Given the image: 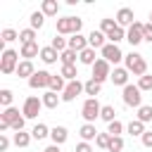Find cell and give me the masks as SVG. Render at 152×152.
<instances>
[{
  "instance_id": "18",
  "label": "cell",
  "mask_w": 152,
  "mask_h": 152,
  "mask_svg": "<svg viewBox=\"0 0 152 152\" xmlns=\"http://www.w3.org/2000/svg\"><path fill=\"white\" fill-rule=\"evenodd\" d=\"M19 55L24 57V59H33V57H40V48H38V43H26V45H21V50H19Z\"/></svg>"
},
{
  "instance_id": "32",
  "label": "cell",
  "mask_w": 152,
  "mask_h": 152,
  "mask_svg": "<svg viewBox=\"0 0 152 152\" xmlns=\"http://www.w3.org/2000/svg\"><path fill=\"white\" fill-rule=\"evenodd\" d=\"M28 21H31V28L38 31V28H43V24H45V14H43V12H31Z\"/></svg>"
},
{
  "instance_id": "20",
  "label": "cell",
  "mask_w": 152,
  "mask_h": 152,
  "mask_svg": "<svg viewBox=\"0 0 152 152\" xmlns=\"http://www.w3.org/2000/svg\"><path fill=\"white\" fill-rule=\"evenodd\" d=\"M40 100H43V107L55 109V107L62 102V95H57V93H52V90H45V93L40 95Z\"/></svg>"
},
{
  "instance_id": "44",
  "label": "cell",
  "mask_w": 152,
  "mask_h": 152,
  "mask_svg": "<svg viewBox=\"0 0 152 152\" xmlns=\"http://www.w3.org/2000/svg\"><path fill=\"white\" fill-rule=\"evenodd\" d=\"M138 88L145 93V90H152V76L150 74H145V76H140L138 78Z\"/></svg>"
},
{
  "instance_id": "22",
  "label": "cell",
  "mask_w": 152,
  "mask_h": 152,
  "mask_svg": "<svg viewBox=\"0 0 152 152\" xmlns=\"http://www.w3.org/2000/svg\"><path fill=\"white\" fill-rule=\"evenodd\" d=\"M40 12H43L45 17H57L59 2H57V0H43V2H40Z\"/></svg>"
},
{
  "instance_id": "38",
  "label": "cell",
  "mask_w": 152,
  "mask_h": 152,
  "mask_svg": "<svg viewBox=\"0 0 152 152\" xmlns=\"http://www.w3.org/2000/svg\"><path fill=\"white\" fill-rule=\"evenodd\" d=\"M119 24H116V19H100V31L107 36V33H112L114 28H116Z\"/></svg>"
},
{
  "instance_id": "10",
  "label": "cell",
  "mask_w": 152,
  "mask_h": 152,
  "mask_svg": "<svg viewBox=\"0 0 152 152\" xmlns=\"http://www.w3.org/2000/svg\"><path fill=\"white\" fill-rule=\"evenodd\" d=\"M81 93H86L81 81H71V83H66V88H64V93H62V102H74Z\"/></svg>"
},
{
  "instance_id": "1",
  "label": "cell",
  "mask_w": 152,
  "mask_h": 152,
  "mask_svg": "<svg viewBox=\"0 0 152 152\" xmlns=\"http://www.w3.org/2000/svg\"><path fill=\"white\" fill-rule=\"evenodd\" d=\"M83 28V19L78 17H62L57 19V36H76Z\"/></svg>"
},
{
  "instance_id": "45",
  "label": "cell",
  "mask_w": 152,
  "mask_h": 152,
  "mask_svg": "<svg viewBox=\"0 0 152 152\" xmlns=\"http://www.w3.org/2000/svg\"><path fill=\"white\" fill-rule=\"evenodd\" d=\"M142 38H145V43L152 45V24H145V28H142Z\"/></svg>"
},
{
  "instance_id": "12",
  "label": "cell",
  "mask_w": 152,
  "mask_h": 152,
  "mask_svg": "<svg viewBox=\"0 0 152 152\" xmlns=\"http://www.w3.org/2000/svg\"><path fill=\"white\" fill-rule=\"evenodd\" d=\"M116 24H119L121 28H124V26L131 28V26L135 24V14H133V10H131V7H121V10L116 12Z\"/></svg>"
},
{
  "instance_id": "43",
  "label": "cell",
  "mask_w": 152,
  "mask_h": 152,
  "mask_svg": "<svg viewBox=\"0 0 152 152\" xmlns=\"http://www.w3.org/2000/svg\"><path fill=\"white\" fill-rule=\"evenodd\" d=\"M109 140H112V135H109V133H97L95 145H97V147H102V150H107V147H109Z\"/></svg>"
},
{
  "instance_id": "24",
  "label": "cell",
  "mask_w": 152,
  "mask_h": 152,
  "mask_svg": "<svg viewBox=\"0 0 152 152\" xmlns=\"http://www.w3.org/2000/svg\"><path fill=\"white\" fill-rule=\"evenodd\" d=\"M83 90H86V95H88V97H97V95H100V90H102V83H97L95 78H88V81L83 83Z\"/></svg>"
},
{
  "instance_id": "25",
  "label": "cell",
  "mask_w": 152,
  "mask_h": 152,
  "mask_svg": "<svg viewBox=\"0 0 152 152\" xmlns=\"http://www.w3.org/2000/svg\"><path fill=\"white\" fill-rule=\"evenodd\" d=\"M31 140H33V135H31V133H26V131L14 133V138H12V142H14L17 147H28V145H31Z\"/></svg>"
},
{
  "instance_id": "21",
  "label": "cell",
  "mask_w": 152,
  "mask_h": 152,
  "mask_svg": "<svg viewBox=\"0 0 152 152\" xmlns=\"http://www.w3.org/2000/svg\"><path fill=\"white\" fill-rule=\"evenodd\" d=\"M78 133H81V140H83V142H90V140L97 138V128H95V124H83V126L78 128Z\"/></svg>"
},
{
  "instance_id": "7",
  "label": "cell",
  "mask_w": 152,
  "mask_h": 152,
  "mask_svg": "<svg viewBox=\"0 0 152 152\" xmlns=\"http://www.w3.org/2000/svg\"><path fill=\"white\" fill-rule=\"evenodd\" d=\"M109 76H112V64H109L107 59L100 57V59L93 64V76H90V78H95L97 83H104Z\"/></svg>"
},
{
  "instance_id": "46",
  "label": "cell",
  "mask_w": 152,
  "mask_h": 152,
  "mask_svg": "<svg viewBox=\"0 0 152 152\" xmlns=\"http://www.w3.org/2000/svg\"><path fill=\"white\" fill-rule=\"evenodd\" d=\"M140 140H142V145H145V147H150V150H152V131H145Z\"/></svg>"
},
{
  "instance_id": "48",
  "label": "cell",
  "mask_w": 152,
  "mask_h": 152,
  "mask_svg": "<svg viewBox=\"0 0 152 152\" xmlns=\"http://www.w3.org/2000/svg\"><path fill=\"white\" fill-rule=\"evenodd\" d=\"M76 152H93V147H90V142H83V140H81V142L76 145Z\"/></svg>"
},
{
  "instance_id": "4",
  "label": "cell",
  "mask_w": 152,
  "mask_h": 152,
  "mask_svg": "<svg viewBox=\"0 0 152 152\" xmlns=\"http://www.w3.org/2000/svg\"><path fill=\"white\" fill-rule=\"evenodd\" d=\"M102 104L97 102V97H86L83 107H81V116L86 119V124H95V119H100Z\"/></svg>"
},
{
  "instance_id": "15",
  "label": "cell",
  "mask_w": 152,
  "mask_h": 152,
  "mask_svg": "<svg viewBox=\"0 0 152 152\" xmlns=\"http://www.w3.org/2000/svg\"><path fill=\"white\" fill-rule=\"evenodd\" d=\"M88 45H90L93 50H102V48L107 45V36H104L100 28H97V31L93 28V31L88 33Z\"/></svg>"
},
{
  "instance_id": "14",
  "label": "cell",
  "mask_w": 152,
  "mask_h": 152,
  "mask_svg": "<svg viewBox=\"0 0 152 152\" xmlns=\"http://www.w3.org/2000/svg\"><path fill=\"white\" fill-rule=\"evenodd\" d=\"M24 119V114H19V109L17 107H7V109H2V114H0V121L2 124H7L10 128L17 124V121H21Z\"/></svg>"
},
{
  "instance_id": "49",
  "label": "cell",
  "mask_w": 152,
  "mask_h": 152,
  "mask_svg": "<svg viewBox=\"0 0 152 152\" xmlns=\"http://www.w3.org/2000/svg\"><path fill=\"white\" fill-rule=\"evenodd\" d=\"M43 152H59V145H50V147H45Z\"/></svg>"
},
{
  "instance_id": "42",
  "label": "cell",
  "mask_w": 152,
  "mask_h": 152,
  "mask_svg": "<svg viewBox=\"0 0 152 152\" xmlns=\"http://www.w3.org/2000/svg\"><path fill=\"white\" fill-rule=\"evenodd\" d=\"M121 150H124V138H121V135L112 138V140H109V147H107V152H121Z\"/></svg>"
},
{
  "instance_id": "9",
  "label": "cell",
  "mask_w": 152,
  "mask_h": 152,
  "mask_svg": "<svg viewBox=\"0 0 152 152\" xmlns=\"http://www.w3.org/2000/svg\"><path fill=\"white\" fill-rule=\"evenodd\" d=\"M50 78H52V74L50 71H45V69H38L31 78H28V88H33V90H43V88H50Z\"/></svg>"
},
{
  "instance_id": "17",
  "label": "cell",
  "mask_w": 152,
  "mask_h": 152,
  "mask_svg": "<svg viewBox=\"0 0 152 152\" xmlns=\"http://www.w3.org/2000/svg\"><path fill=\"white\" fill-rule=\"evenodd\" d=\"M50 138H52V145H64L69 138V131L64 126H55V128H50Z\"/></svg>"
},
{
  "instance_id": "2",
  "label": "cell",
  "mask_w": 152,
  "mask_h": 152,
  "mask_svg": "<svg viewBox=\"0 0 152 152\" xmlns=\"http://www.w3.org/2000/svg\"><path fill=\"white\" fill-rule=\"evenodd\" d=\"M124 62H126V69H128L133 76H138V78H140V76H145V74H147V62H145V57H142V55H138V52H133V50H131V52L124 57Z\"/></svg>"
},
{
  "instance_id": "34",
  "label": "cell",
  "mask_w": 152,
  "mask_h": 152,
  "mask_svg": "<svg viewBox=\"0 0 152 152\" xmlns=\"http://www.w3.org/2000/svg\"><path fill=\"white\" fill-rule=\"evenodd\" d=\"M107 40H109V43H114V45H119L121 40H126V31H124L121 26H116L112 33H107Z\"/></svg>"
},
{
  "instance_id": "16",
  "label": "cell",
  "mask_w": 152,
  "mask_h": 152,
  "mask_svg": "<svg viewBox=\"0 0 152 152\" xmlns=\"http://www.w3.org/2000/svg\"><path fill=\"white\" fill-rule=\"evenodd\" d=\"M90 45H88V36H83V33H76V36H71L69 38V50H74V52H83V50H88Z\"/></svg>"
},
{
  "instance_id": "33",
  "label": "cell",
  "mask_w": 152,
  "mask_h": 152,
  "mask_svg": "<svg viewBox=\"0 0 152 152\" xmlns=\"http://www.w3.org/2000/svg\"><path fill=\"white\" fill-rule=\"evenodd\" d=\"M19 43L26 45V43H36V31L28 26V28H21L19 31Z\"/></svg>"
},
{
  "instance_id": "5",
  "label": "cell",
  "mask_w": 152,
  "mask_h": 152,
  "mask_svg": "<svg viewBox=\"0 0 152 152\" xmlns=\"http://www.w3.org/2000/svg\"><path fill=\"white\" fill-rule=\"evenodd\" d=\"M142 90L138 88V86H126L124 90H121V100H124V104L126 107H135V109H140L142 107V95H140Z\"/></svg>"
},
{
  "instance_id": "50",
  "label": "cell",
  "mask_w": 152,
  "mask_h": 152,
  "mask_svg": "<svg viewBox=\"0 0 152 152\" xmlns=\"http://www.w3.org/2000/svg\"><path fill=\"white\" fill-rule=\"evenodd\" d=\"M150 24H152V12H150Z\"/></svg>"
},
{
  "instance_id": "3",
  "label": "cell",
  "mask_w": 152,
  "mask_h": 152,
  "mask_svg": "<svg viewBox=\"0 0 152 152\" xmlns=\"http://www.w3.org/2000/svg\"><path fill=\"white\" fill-rule=\"evenodd\" d=\"M19 52L17 50H5L2 55H0V71L5 74V76H10V74H17V66H19Z\"/></svg>"
},
{
  "instance_id": "37",
  "label": "cell",
  "mask_w": 152,
  "mask_h": 152,
  "mask_svg": "<svg viewBox=\"0 0 152 152\" xmlns=\"http://www.w3.org/2000/svg\"><path fill=\"white\" fill-rule=\"evenodd\" d=\"M138 121H142V124H150L152 121V104H142L140 109H138V116H135Z\"/></svg>"
},
{
  "instance_id": "29",
  "label": "cell",
  "mask_w": 152,
  "mask_h": 152,
  "mask_svg": "<svg viewBox=\"0 0 152 152\" xmlns=\"http://www.w3.org/2000/svg\"><path fill=\"white\" fill-rule=\"evenodd\" d=\"M64 88H66V81H64L59 74H55V76L50 78V88H48V90H52V93H64Z\"/></svg>"
},
{
  "instance_id": "11",
  "label": "cell",
  "mask_w": 152,
  "mask_h": 152,
  "mask_svg": "<svg viewBox=\"0 0 152 152\" xmlns=\"http://www.w3.org/2000/svg\"><path fill=\"white\" fill-rule=\"evenodd\" d=\"M142 28H145V24H142V21H135V24L126 31V40H128L133 48H135V45H140V43L145 40V38H142Z\"/></svg>"
},
{
  "instance_id": "8",
  "label": "cell",
  "mask_w": 152,
  "mask_h": 152,
  "mask_svg": "<svg viewBox=\"0 0 152 152\" xmlns=\"http://www.w3.org/2000/svg\"><path fill=\"white\" fill-rule=\"evenodd\" d=\"M100 57H102V59H107L109 64H119V62H121L126 55L121 52V48H119V45H114V43H107V45L100 50Z\"/></svg>"
},
{
  "instance_id": "39",
  "label": "cell",
  "mask_w": 152,
  "mask_h": 152,
  "mask_svg": "<svg viewBox=\"0 0 152 152\" xmlns=\"http://www.w3.org/2000/svg\"><path fill=\"white\" fill-rule=\"evenodd\" d=\"M12 97H14V93L10 90V88H2L0 90V104L7 109V107H12Z\"/></svg>"
},
{
  "instance_id": "27",
  "label": "cell",
  "mask_w": 152,
  "mask_h": 152,
  "mask_svg": "<svg viewBox=\"0 0 152 152\" xmlns=\"http://www.w3.org/2000/svg\"><path fill=\"white\" fill-rule=\"evenodd\" d=\"M50 48H55V50L62 55L64 50H69V38H64V36H55V38L50 40Z\"/></svg>"
},
{
  "instance_id": "40",
  "label": "cell",
  "mask_w": 152,
  "mask_h": 152,
  "mask_svg": "<svg viewBox=\"0 0 152 152\" xmlns=\"http://www.w3.org/2000/svg\"><path fill=\"white\" fill-rule=\"evenodd\" d=\"M107 133L112 135V138H116V135H121L124 133V124L116 119V121H112V124H107Z\"/></svg>"
},
{
  "instance_id": "36",
  "label": "cell",
  "mask_w": 152,
  "mask_h": 152,
  "mask_svg": "<svg viewBox=\"0 0 152 152\" xmlns=\"http://www.w3.org/2000/svg\"><path fill=\"white\" fill-rule=\"evenodd\" d=\"M31 135H33V140H43V138L50 135V128H48L45 124H36L33 131H31Z\"/></svg>"
},
{
  "instance_id": "13",
  "label": "cell",
  "mask_w": 152,
  "mask_h": 152,
  "mask_svg": "<svg viewBox=\"0 0 152 152\" xmlns=\"http://www.w3.org/2000/svg\"><path fill=\"white\" fill-rule=\"evenodd\" d=\"M128 74H131V71H128L126 66H114L109 78H112V83H114V86H121V88H126V86H128Z\"/></svg>"
},
{
  "instance_id": "41",
  "label": "cell",
  "mask_w": 152,
  "mask_h": 152,
  "mask_svg": "<svg viewBox=\"0 0 152 152\" xmlns=\"http://www.w3.org/2000/svg\"><path fill=\"white\" fill-rule=\"evenodd\" d=\"M0 40H2V43H12V40H19V33H17L14 28H5V31L0 33Z\"/></svg>"
},
{
  "instance_id": "19",
  "label": "cell",
  "mask_w": 152,
  "mask_h": 152,
  "mask_svg": "<svg viewBox=\"0 0 152 152\" xmlns=\"http://www.w3.org/2000/svg\"><path fill=\"white\" fill-rule=\"evenodd\" d=\"M33 74H36V69H33V62H28V59H21V62H19V66H17V76L28 81Z\"/></svg>"
},
{
  "instance_id": "30",
  "label": "cell",
  "mask_w": 152,
  "mask_h": 152,
  "mask_svg": "<svg viewBox=\"0 0 152 152\" xmlns=\"http://www.w3.org/2000/svg\"><path fill=\"white\" fill-rule=\"evenodd\" d=\"M126 131H128L131 135H135V138H142V133H145V124L138 121V119H133V121L126 126Z\"/></svg>"
},
{
  "instance_id": "47",
  "label": "cell",
  "mask_w": 152,
  "mask_h": 152,
  "mask_svg": "<svg viewBox=\"0 0 152 152\" xmlns=\"http://www.w3.org/2000/svg\"><path fill=\"white\" fill-rule=\"evenodd\" d=\"M7 147H10V138L5 133H0V152H7Z\"/></svg>"
},
{
  "instance_id": "26",
  "label": "cell",
  "mask_w": 152,
  "mask_h": 152,
  "mask_svg": "<svg viewBox=\"0 0 152 152\" xmlns=\"http://www.w3.org/2000/svg\"><path fill=\"white\" fill-rule=\"evenodd\" d=\"M59 76H62L64 81H69V83H71V81H78V69H76V64H74V66H64V64H62Z\"/></svg>"
},
{
  "instance_id": "35",
  "label": "cell",
  "mask_w": 152,
  "mask_h": 152,
  "mask_svg": "<svg viewBox=\"0 0 152 152\" xmlns=\"http://www.w3.org/2000/svg\"><path fill=\"white\" fill-rule=\"evenodd\" d=\"M76 57H78V52H74V50H64V52L59 55V62H62L64 66H74V64H76Z\"/></svg>"
},
{
  "instance_id": "31",
  "label": "cell",
  "mask_w": 152,
  "mask_h": 152,
  "mask_svg": "<svg viewBox=\"0 0 152 152\" xmlns=\"http://www.w3.org/2000/svg\"><path fill=\"white\" fill-rule=\"evenodd\" d=\"M100 119H102V121H107V124H112V121H116V109H114L112 104H102V112H100Z\"/></svg>"
},
{
  "instance_id": "28",
  "label": "cell",
  "mask_w": 152,
  "mask_h": 152,
  "mask_svg": "<svg viewBox=\"0 0 152 152\" xmlns=\"http://www.w3.org/2000/svg\"><path fill=\"white\" fill-rule=\"evenodd\" d=\"M97 59H100V57H95V50H93V48H88V50H83V52L78 55V62H81V64H88V66H93Z\"/></svg>"
},
{
  "instance_id": "23",
  "label": "cell",
  "mask_w": 152,
  "mask_h": 152,
  "mask_svg": "<svg viewBox=\"0 0 152 152\" xmlns=\"http://www.w3.org/2000/svg\"><path fill=\"white\" fill-rule=\"evenodd\" d=\"M40 59H43L45 64H55V62L59 59V52H57L55 48L45 45V48H40Z\"/></svg>"
},
{
  "instance_id": "6",
  "label": "cell",
  "mask_w": 152,
  "mask_h": 152,
  "mask_svg": "<svg viewBox=\"0 0 152 152\" xmlns=\"http://www.w3.org/2000/svg\"><path fill=\"white\" fill-rule=\"evenodd\" d=\"M40 109H43V100H40V97H36V95H31V97H26V100H24L21 114H24V119H36V116L40 114Z\"/></svg>"
}]
</instances>
